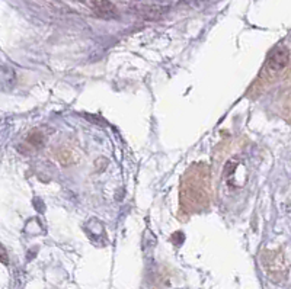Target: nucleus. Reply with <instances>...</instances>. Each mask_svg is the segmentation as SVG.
<instances>
[{
    "label": "nucleus",
    "mask_w": 291,
    "mask_h": 289,
    "mask_svg": "<svg viewBox=\"0 0 291 289\" xmlns=\"http://www.w3.org/2000/svg\"><path fill=\"white\" fill-rule=\"evenodd\" d=\"M42 134L41 132H38V131H35V132H32L31 135H29L28 141L31 142V144H34V146H41L42 144Z\"/></svg>",
    "instance_id": "obj_3"
},
{
    "label": "nucleus",
    "mask_w": 291,
    "mask_h": 289,
    "mask_svg": "<svg viewBox=\"0 0 291 289\" xmlns=\"http://www.w3.org/2000/svg\"><path fill=\"white\" fill-rule=\"evenodd\" d=\"M85 3L99 18L111 19L117 16V9L109 0H85Z\"/></svg>",
    "instance_id": "obj_1"
},
{
    "label": "nucleus",
    "mask_w": 291,
    "mask_h": 289,
    "mask_svg": "<svg viewBox=\"0 0 291 289\" xmlns=\"http://www.w3.org/2000/svg\"><path fill=\"white\" fill-rule=\"evenodd\" d=\"M2 261L6 264L8 263V254H6V250H5V247H2Z\"/></svg>",
    "instance_id": "obj_4"
},
{
    "label": "nucleus",
    "mask_w": 291,
    "mask_h": 289,
    "mask_svg": "<svg viewBox=\"0 0 291 289\" xmlns=\"http://www.w3.org/2000/svg\"><path fill=\"white\" fill-rule=\"evenodd\" d=\"M290 61V53L285 47H277L268 57V68L273 71H281Z\"/></svg>",
    "instance_id": "obj_2"
}]
</instances>
